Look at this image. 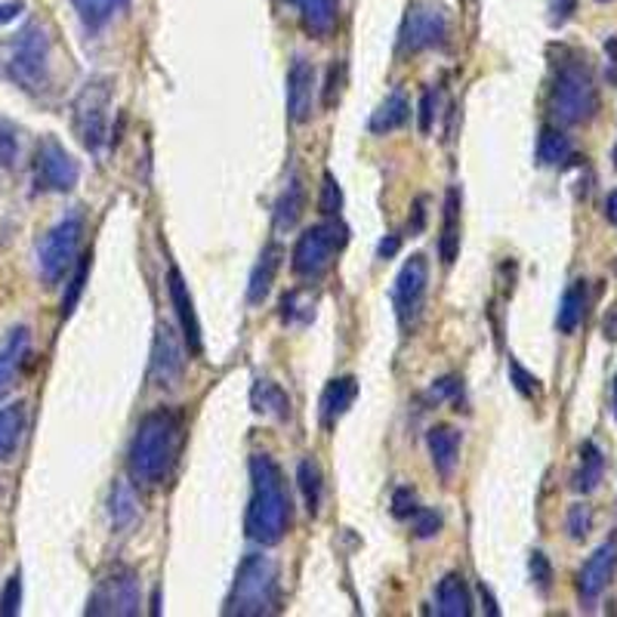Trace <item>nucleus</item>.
Wrapping results in <instances>:
<instances>
[{"mask_svg": "<svg viewBox=\"0 0 617 617\" xmlns=\"http://www.w3.org/2000/svg\"><path fill=\"white\" fill-rule=\"evenodd\" d=\"M247 538L260 546H275L291 528V494L284 476L269 454L250 457V504H247Z\"/></svg>", "mask_w": 617, "mask_h": 617, "instance_id": "nucleus-1", "label": "nucleus"}, {"mask_svg": "<svg viewBox=\"0 0 617 617\" xmlns=\"http://www.w3.org/2000/svg\"><path fill=\"white\" fill-rule=\"evenodd\" d=\"M180 439H183V420L167 408H158L142 416L130 442V476L149 488L161 485L176 463Z\"/></svg>", "mask_w": 617, "mask_h": 617, "instance_id": "nucleus-2", "label": "nucleus"}, {"mask_svg": "<svg viewBox=\"0 0 617 617\" xmlns=\"http://www.w3.org/2000/svg\"><path fill=\"white\" fill-rule=\"evenodd\" d=\"M599 108L596 80L581 53H569L555 65L553 90H550V111L559 123L577 127L586 123Z\"/></svg>", "mask_w": 617, "mask_h": 617, "instance_id": "nucleus-3", "label": "nucleus"}, {"mask_svg": "<svg viewBox=\"0 0 617 617\" xmlns=\"http://www.w3.org/2000/svg\"><path fill=\"white\" fill-rule=\"evenodd\" d=\"M278 611V565L269 555H247L235 574L226 615L266 617Z\"/></svg>", "mask_w": 617, "mask_h": 617, "instance_id": "nucleus-4", "label": "nucleus"}, {"mask_svg": "<svg viewBox=\"0 0 617 617\" xmlns=\"http://www.w3.org/2000/svg\"><path fill=\"white\" fill-rule=\"evenodd\" d=\"M349 241V229L339 219H327L306 229L293 245L291 266L300 278H322Z\"/></svg>", "mask_w": 617, "mask_h": 617, "instance_id": "nucleus-5", "label": "nucleus"}, {"mask_svg": "<svg viewBox=\"0 0 617 617\" xmlns=\"http://www.w3.org/2000/svg\"><path fill=\"white\" fill-rule=\"evenodd\" d=\"M7 72L22 90L41 93L50 80V37L41 25H29L15 34Z\"/></svg>", "mask_w": 617, "mask_h": 617, "instance_id": "nucleus-6", "label": "nucleus"}, {"mask_svg": "<svg viewBox=\"0 0 617 617\" xmlns=\"http://www.w3.org/2000/svg\"><path fill=\"white\" fill-rule=\"evenodd\" d=\"M84 238V219L80 216H65L62 223H56L53 229L46 231L44 241L37 247V269L44 284H59L65 272L72 269V262L77 260V247Z\"/></svg>", "mask_w": 617, "mask_h": 617, "instance_id": "nucleus-7", "label": "nucleus"}, {"mask_svg": "<svg viewBox=\"0 0 617 617\" xmlns=\"http://www.w3.org/2000/svg\"><path fill=\"white\" fill-rule=\"evenodd\" d=\"M108 108H111V90L106 80H93L77 93L72 121H75L77 139L90 152H99L108 142Z\"/></svg>", "mask_w": 617, "mask_h": 617, "instance_id": "nucleus-8", "label": "nucleus"}, {"mask_svg": "<svg viewBox=\"0 0 617 617\" xmlns=\"http://www.w3.org/2000/svg\"><path fill=\"white\" fill-rule=\"evenodd\" d=\"M31 173H34L37 192H72L77 185V176H80V167L59 139L44 137L34 149Z\"/></svg>", "mask_w": 617, "mask_h": 617, "instance_id": "nucleus-9", "label": "nucleus"}, {"mask_svg": "<svg viewBox=\"0 0 617 617\" xmlns=\"http://www.w3.org/2000/svg\"><path fill=\"white\" fill-rule=\"evenodd\" d=\"M447 41V13L439 3L420 0L408 7L404 22H401V50L404 53H420V50H435Z\"/></svg>", "mask_w": 617, "mask_h": 617, "instance_id": "nucleus-10", "label": "nucleus"}, {"mask_svg": "<svg viewBox=\"0 0 617 617\" xmlns=\"http://www.w3.org/2000/svg\"><path fill=\"white\" fill-rule=\"evenodd\" d=\"M139 581L133 571L118 569L111 571L108 577L99 581V586L93 589L87 615H115V617H133L139 615Z\"/></svg>", "mask_w": 617, "mask_h": 617, "instance_id": "nucleus-11", "label": "nucleus"}, {"mask_svg": "<svg viewBox=\"0 0 617 617\" xmlns=\"http://www.w3.org/2000/svg\"><path fill=\"white\" fill-rule=\"evenodd\" d=\"M426 288H430V262L423 253H414L411 260L401 266L396 288H392V303H396V315L399 324L408 331L414 327L420 312H423V300H426Z\"/></svg>", "mask_w": 617, "mask_h": 617, "instance_id": "nucleus-12", "label": "nucleus"}, {"mask_svg": "<svg viewBox=\"0 0 617 617\" xmlns=\"http://www.w3.org/2000/svg\"><path fill=\"white\" fill-rule=\"evenodd\" d=\"M185 361L188 358H185L183 343L176 339V334L170 331L167 324H161L152 349V380L158 386L176 389L185 377Z\"/></svg>", "mask_w": 617, "mask_h": 617, "instance_id": "nucleus-13", "label": "nucleus"}, {"mask_svg": "<svg viewBox=\"0 0 617 617\" xmlns=\"http://www.w3.org/2000/svg\"><path fill=\"white\" fill-rule=\"evenodd\" d=\"M315 90H318V75L312 62L296 59L288 72V118L293 123H308L315 115Z\"/></svg>", "mask_w": 617, "mask_h": 617, "instance_id": "nucleus-14", "label": "nucleus"}, {"mask_svg": "<svg viewBox=\"0 0 617 617\" xmlns=\"http://www.w3.org/2000/svg\"><path fill=\"white\" fill-rule=\"evenodd\" d=\"M617 569V540H605L596 553L589 555L584 562V569L577 574V593H581V599L586 605H593V602L599 599L602 593H605V586L611 584V574Z\"/></svg>", "mask_w": 617, "mask_h": 617, "instance_id": "nucleus-15", "label": "nucleus"}, {"mask_svg": "<svg viewBox=\"0 0 617 617\" xmlns=\"http://www.w3.org/2000/svg\"><path fill=\"white\" fill-rule=\"evenodd\" d=\"M31 361V334L29 327H15L10 337L0 343V396L19 386L22 374Z\"/></svg>", "mask_w": 617, "mask_h": 617, "instance_id": "nucleus-16", "label": "nucleus"}, {"mask_svg": "<svg viewBox=\"0 0 617 617\" xmlns=\"http://www.w3.org/2000/svg\"><path fill=\"white\" fill-rule=\"evenodd\" d=\"M167 288H170V303L176 308V318L183 324V337L188 353H201V324H198V312H195V303H192V293L185 288L180 269H170L167 275Z\"/></svg>", "mask_w": 617, "mask_h": 617, "instance_id": "nucleus-17", "label": "nucleus"}, {"mask_svg": "<svg viewBox=\"0 0 617 617\" xmlns=\"http://www.w3.org/2000/svg\"><path fill=\"white\" fill-rule=\"evenodd\" d=\"M296 7V13L303 19V29L312 37H331L337 31L339 19V3L337 0H291Z\"/></svg>", "mask_w": 617, "mask_h": 617, "instance_id": "nucleus-18", "label": "nucleus"}, {"mask_svg": "<svg viewBox=\"0 0 617 617\" xmlns=\"http://www.w3.org/2000/svg\"><path fill=\"white\" fill-rule=\"evenodd\" d=\"M355 396H358V380L355 377H337L331 380L327 389L322 392V423L334 426L339 416L353 408Z\"/></svg>", "mask_w": 617, "mask_h": 617, "instance_id": "nucleus-19", "label": "nucleus"}, {"mask_svg": "<svg viewBox=\"0 0 617 617\" xmlns=\"http://www.w3.org/2000/svg\"><path fill=\"white\" fill-rule=\"evenodd\" d=\"M426 445H430L432 463L442 476H451L454 466H457V457H461V432L451 430V426H435L426 435Z\"/></svg>", "mask_w": 617, "mask_h": 617, "instance_id": "nucleus-20", "label": "nucleus"}, {"mask_svg": "<svg viewBox=\"0 0 617 617\" xmlns=\"http://www.w3.org/2000/svg\"><path fill=\"white\" fill-rule=\"evenodd\" d=\"M439 615L442 617H469L473 615V596L463 574H447L439 584Z\"/></svg>", "mask_w": 617, "mask_h": 617, "instance_id": "nucleus-21", "label": "nucleus"}, {"mask_svg": "<svg viewBox=\"0 0 617 617\" xmlns=\"http://www.w3.org/2000/svg\"><path fill=\"white\" fill-rule=\"evenodd\" d=\"M457 250H461V192H457V188H447L445 223H442V241H439L442 262L451 266V262L457 260Z\"/></svg>", "mask_w": 617, "mask_h": 617, "instance_id": "nucleus-22", "label": "nucleus"}, {"mask_svg": "<svg viewBox=\"0 0 617 617\" xmlns=\"http://www.w3.org/2000/svg\"><path fill=\"white\" fill-rule=\"evenodd\" d=\"M278 266H281V247L269 245L260 253V262L253 266L250 288H247V300H250L253 306H257V303H262V300L269 296V291H272V284H275Z\"/></svg>", "mask_w": 617, "mask_h": 617, "instance_id": "nucleus-23", "label": "nucleus"}, {"mask_svg": "<svg viewBox=\"0 0 617 617\" xmlns=\"http://www.w3.org/2000/svg\"><path fill=\"white\" fill-rule=\"evenodd\" d=\"M408 118H411V102L404 99V93H389L377 106V111L370 115V133H392V130L404 127Z\"/></svg>", "mask_w": 617, "mask_h": 617, "instance_id": "nucleus-24", "label": "nucleus"}, {"mask_svg": "<svg viewBox=\"0 0 617 617\" xmlns=\"http://www.w3.org/2000/svg\"><path fill=\"white\" fill-rule=\"evenodd\" d=\"M303 210H306V185L300 176H291V183L284 185V192L275 204V229H293L300 223Z\"/></svg>", "mask_w": 617, "mask_h": 617, "instance_id": "nucleus-25", "label": "nucleus"}, {"mask_svg": "<svg viewBox=\"0 0 617 617\" xmlns=\"http://www.w3.org/2000/svg\"><path fill=\"white\" fill-rule=\"evenodd\" d=\"M602 476H605V457L596 442H584L581 445V466L574 473V491L593 494L599 488Z\"/></svg>", "mask_w": 617, "mask_h": 617, "instance_id": "nucleus-26", "label": "nucleus"}, {"mask_svg": "<svg viewBox=\"0 0 617 617\" xmlns=\"http://www.w3.org/2000/svg\"><path fill=\"white\" fill-rule=\"evenodd\" d=\"M22 435H25V408L22 404L0 408V463L13 461V454L22 445Z\"/></svg>", "mask_w": 617, "mask_h": 617, "instance_id": "nucleus-27", "label": "nucleus"}, {"mask_svg": "<svg viewBox=\"0 0 617 617\" xmlns=\"http://www.w3.org/2000/svg\"><path fill=\"white\" fill-rule=\"evenodd\" d=\"M127 3H130V0H72L77 19L84 22V29L90 31L106 29L115 15L127 10Z\"/></svg>", "mask_w": 617, "mask_h": 617, "instance_id": "nucleus-28", "label": "nucleus"}, {"mask_svg": "<svg viewBox=\"0 0 617 617\" xmlns=\"http://www.w3.org/2000/svg\"><path fill=\"white\" fill-rule=\"evenodd\" d=\"M586 315V281H574L569 291L562 293V306L555 315V324L562 334H574Z\"/></svg>", "mask_w": 617, "mask_h": 617, "instance_id": "nucleus-29", "label": "nucleus"}, {"mask_svg": "<svg viewBox=\"0 0 617 617\" xmlns=\"http://www.w3.org/2000/svg\"><path fill=\"white\" fill-rule=\"evenodd\" d=\"M250 399H253V411L262 416L284 420V416L291 414V399H288V392L278 383H272V380H257Z\"/></svg>", "mask_w": 617, "mask_h": 617, "instance_id": "nucleus-30", "label": "nucleus"}, {"mask_svg": "<svg viewBox=\"0 0 617 617\" xmlns=\"http://www.w3.org/2000/svg\"><path fill=\"white\" fill-rule=\"evenodd\" d=\"M571 139L565 133H559L553 127H543L538 139V161L546 167H565L571 161Z\"/></svg>", "mask_w": 617, "mask_h": 617, "instance_id": "nucleus-31", "label": "nucleus"}, {"mask_svg": "<svg viewBox=\"0 0 617 617\" xmlns=\"http://www.w3.org/2000/svg\"><path fill=\"white\" fill-rule=\"evenodd\" d=\"M296 481H300V491L306 497L308 516H318V507H322V469H318V463L312 461V457L300 463Z\"/></svg>", "mask_w": 617, "mask_h": 617, "instance_id": "nucleus-32", "label": "nucleus"}, {"mask_svg": "<svg viewBox=\"0 0 617 617\" xmlns=\"http://www.w3.org/2000/svg\"><path fill=\"white\" fill-rule=\"evenodd\" d=\"M137 507L139 504L133 491L123 481H115V488H111V522H115V528H127V524L133 522L139 512Z\"/></svg>", "mask_w": 617, "mask_h": 617, "instance_id": "nucleus-33", "label": "nucleus"}, {"mask_svg": "<svg viewBox=\"0 0 617 617\" xmlns=\"http://www.w3.org/2000/svg\"><path fill=\"white\" fill-rule=\"evenodd\" d=\"M87 272H90V253L80 257V262H77L75 278H72L68 293H65V300H62V318H68V315L75 312L77 300H80V293H84V284H87Z\"/></svg>", "mask_w": 617, "mask_h": 617, "instance_id": "nucleus-34", "label": "nucleus"}, {"mask_svg": "<svg viewBox=\"0 0 617 617\" xmlns=\"http://www.w3.org/2000/svg\"><path fill=\"white\" fill-rule=\"evenodd\" d=\"M324 216H337L339 207H343V195H339V185L334 180V173H324V185H322V201H318Z\"/></svg>", "mask_w": 617, "mask_h": 617, "instance_id": "nucleus-35", "label": "nucleus"}, {"mask_svg": "<svg viewBox=\"0 0 617 617\" xmlns=\"http://www.w3.org/2000/svg\"><path fill=\"white\" fill-rule=\"evenodd\" d=\"M509 380H512V386H516V389L522 392L524 399H534V396L540 392L538 377H531V374H528V370H524L519 361H509Z\"/></svg>", "mask_w": 617, "mask_h": 617, "instance_id": "nucleus-36", "label": "nucleus"}, {"mask_svg": "<svg viewBox=\"0 0 617 617\" xmlns=\"http://www.w3.org/2000/svg\"><path fill=\"white\" fill-rule=\"evenodd\" d=\"M19 602H22V577L13 574V577L7 581V586H3V596H0V615H19Z\"/></svg>", "mask_w": 617, "mask_h": 617, "instance_id": "nucleus-37", "label": "nucleus"}, {"mask_svg": "<svg viewBox=\"0 0 617 617\" xmlns=\"http://www.w3.org/2000/svg\"><path fill=\"white\" fill-rule=\"evenodd\" d=\"M439 528H442V516L439 512H432V509H416L414 512V531L416 538H435L439 534Z\"/></svg>", "mask_w": 617, "mask_h": 617, "instance_id": "nucleus-38", "label": "nucleus"}, {"mask_svg": "<svg viewBox=\"0 0 617 617\" xmlns=\"http://www.w3.org/2000/svg\"><path fill=\"white\" fill-rule=\"evenodd\" d=\"M19 154V139L10 123L0 118V164H13Z\"/></svg>", "mask_w": 617, "mask_h": 617, "instance_id": "nucleus-39", "label": "nucleus"}, {"mask_svg": "<svg viewBox=\"0 0 617 617\" xmlns=\"http://www.w3.org/2000/svg\"><path fill=\"white\" fill-rule=\"evenodd\" d=\"M589 524H593V512L586 507H571L569 509V531L574 540H584L586 531H589Z\"/></svg>", "mask_w": 617, "mask_h": 617, "instance_id": "nucleus-40", "label": "nucleus"}, {"mask_svg": "<svg viewBox=\"0 0 617 617\" xmlns=\"http://www.w3.org/2000/svg\"><path fill=\"white\" fill-rule=\"evenodd\" d=\"M420 504H416V494L411 488H399V491L392 494V512L399 516V519H411Z\"/></svg>", "mask_w": 617, "mask_h": 617, "instance_id": "nucleus-41", "label": "nucleus"}, {"mask_svg": "<svg viewBox=\"0 0 617 617\" xmlns=\"http://www.w3.org/2000/svg\"><path fill=\"white\" fill-rule=\"evenodd\" d=\"M531 577L538 581L540 589H550V581H553V569L546 562L543 553H531Z\"/></svg>", "mask_w": 617, "mask_h": 617, "instance_id": "nucleus-42", "label": "nucleus"}, {"mask_svg": "<svg viewBox=\"0 0 617 617\" xmlns=\"http://www.w3.org/2000/svg\"><path fill=\"white\" fill-rule=\"evenodd\" d=\"M574 10H577V0H550V13H553L555 25H562L565 19H571Z\"/></svg>", "mask_w": 617, "mask_h": 617, "instance_id": "nucleus-43", "label": "nucleus"}, {"mask_svg": "<svg viewBox=\"0 0 617 617\" xmlns=\"http://www.w3.org/2000/svg\"><path fill=\"white\" fill-rule=\"evenodd\" d=\"M432 127V93H423V102H420V130L430 133Z\"/></svg>", "mask_w": 617, "mask_h": 617, "instance_id": "nucleus-44", "label": "nucleus"}, {"mask_svg": "<svg viewBox=\"0 0 617 617\" xmlns=\"http://www.w3.org/2000/svg\"><path fill=\"white\" fill-rule=\"evenodd\" d=\"M19 13H22V3H19V0H15V3H0V25H3V22H13Z\"/></svg>", "mask_w": 617, "mask_h": 617, "instance_id": "nucleus-45", "label": "nucleus"}, {"mask_svg": "<svg viewBox=\"0 0 617 617\" xmlns=\"http://www.w3.org/2000/svg\"><path fill=\"white\" fill-rule=\"evenodd\" d=\"M396 250H399V238H396V235H389L383 245H380V257H383V260H389V257H392Z\"/></svg>", "mask_w": 617, "mask_h": 617, "instance_id": "nucleus-46", "label": "nucleus"}, {"mask_svg": "<svg viewBox=\"0 0 617 617\" xmlns=\"http://www.w3.org/2000/svg\"><path fill=\"white\" fill-rule=\"evenodd\" d=\"M605 214H608V219L617 226V192H611L608 201H605Z\"/></svg>", "mask_w": 617, "mask_h": 617, "instance_id": "nucleus-47", "label": "nucleus"}, {"mask_svg": "<svg viewBox=\"0 0 617 617\" xmlns=\"http://www.w3.org/2000/svg\"><path fill=\"white\" fill-rule=\"evenodd\" d=\"M611 408H615V420H617V377H615V389H611Z\"/></svg>", "mask_w": 617, "mask_h": 617, "instance_id": "nucleus-48", "label": "nucleus"}, {"mask_svg": "<svg viewBox=\"0 0 617 617\" xmlns=\"http://www.w3.org/2000/svg\"><path fill=\"white\" fill-rule=\"evenodd\" d=\"M615 164H617V149H615Z\"/></svg>", "mask_w": 617, "mask_h": 617, "instance_id": "nucleus-49", "label": "nucleus"}, {"mask_svg": "<svg viewBox=\"0 0 617 617\" xmlns=\"http://www.w3.org/2000/svg\"><path fill=\"white\" fill-rule=\"evenodd\" d=\"M599 3H608V0H599Z\"/></svg>", "mask_w": 617, "mask_h": 617, "instance_id": "nucleus-50", "label": "nucleus"}]
</instances>
